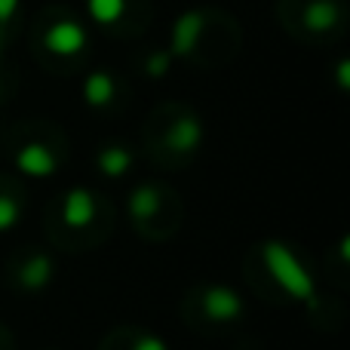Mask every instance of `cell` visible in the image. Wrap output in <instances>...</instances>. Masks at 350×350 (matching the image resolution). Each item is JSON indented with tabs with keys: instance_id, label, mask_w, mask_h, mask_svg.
Masks as SVG:
<instances>
[{
	"instance_id": "cell-7",
	"label": "cell",
	"mask_w": 350,
	"mask_h": 350,
	"mask_svg": "<svg viewBox=\"0 0 350 350\" xmlns=\"http://www.w3.org/2000/svg\"><path fill=\"white\" fill-rule=\"evenodd\" d=\"M200 142H203V126H200V120L193 114H181L170 126V133H166V145H170V151H175V154L197 151Z\"/></svg>"
},
{
	"instance_id": "cell-12",
	"label": "cell",
	"mask_w": 350,
	"mask_h": 350,
	"mask_svg": "<svg viewBox=\"0 0 350 350\" xmlns=\"http://www.w3.org/2000/svg\"><path fill=\"white\" fill-rule=\"evenodd\" d=\"M157 209H160V193L154 191L151 185H142L129 193V212H133V218L145 221V218H151Z\"/></svg>"
},
{
	"instance_id": "cell-4",
	"label": "cell",
	"mask_w": 350,
	"mask_h": 350,
	"mask_svg": "<svg viewBox=\"0 0 350 350\" xmlns=\"http://www.w3.org/2000/svg\"><path fill=\"white\" fill-rule=\"evenodd\" d=\"M16 170L22 175H28V178H49V175L59 170V160H55V154L46 145L31 142V145H25L16 154Z\"/></svg>"
},
{
	"instance_id": "cell-11",
	"label": "cell",
	"mask_w": 350,
	"mask_h": 350,
	"mask_svg": "<svg viewBox=\"0 0 350 350\" xmlns=\"http://www.w3.org/2000/svg\"><path fill=\"white\" fill-rule=\"evenodd\" d=\"M98 172H105L108 178H120V175L129 172V166H133V154L126 151V148H105L102 154H98Z\"/></svg>"
},
{
	"instance_id": "cell-15",
	"label": "cell",
	"mask_w": 350,
	"mask_h": 350,
	"mask_svg": "<svg viewBox=\"0 0 350 350\" xmlns=\"http://www.w3.org/2000/svg\"><path fill=\"white\" fill-rule=\"evenodd\" d=\"M170 65H172V53H154L151 59H148L145 71L151 74V77H163V74L170 71Z\"/></svg>"
},
{
	"instance_id": "cell-17",
	"label": "cell",
	"mask_w": 350,
	"mask_h": 350,
	"mask_svg": "<svg viewBox=\"0 0 350 350\" xmlns=\"http://www.w3.org/2000/svg\"><path fill=\"white\" fill-rule=\"evenodd\" d=\"M16 10H18V0H0V25L12 22Z\"/></svg>"
},
{
	"instance_id": "cell-5",
	"label": "cell",
	"mask_w": 350,
	"mask_h": 350,
	"mask_svg": "<svg viewBox=\"0 0 350 350\" xmlns=\"http://www.w3.org/2000/svg\"><path fill=\"white\" fill-rule=\"evenodd\" d=\"M96 197H92L86 187H71L65 193V203H62V218H65L68 228H86V224L96 221Z\"/></svg>"
},
{
	"instance_id": "cell-14",
	"label": "cell",
	"mask_w": 350,
	"mask_h": 350,
	"mask_svg": "<svg viewBox=\"0 0 350 350\" xmlns=\"http://www.w3.org/2000/svg\"><path fill=\"white\" fill-rule=\"evenodd\" d=\"M18 221H22V206H18L10 193H0V234L12 230Z\"/></svg>"
},
{
	"instance_id": "cell-2",
	"label": "cell",
	"mask_w": 350,
	"mask_h": 350,
	"mask_svg": "<svg viewBox=\"0 0 350 350\" xmlns=\"http://www.w3.org/2000/svg\"><path fill=\"white\" fill-rule=\"evenodd\" d=\"M243 310H246V304H243V298L234 289H228V286H209L206 289L203 314L212 323H234L243 317Z\"/></svg>"
},
{
	"instance_id": "cell-10",
	"label": "cell",
	"mask_w": 350,
	"mask_h": 350,
	"mask_svg": "<svg viewBox=\"0 0 350 350\" xmlns=\"http://www.w3.org/2000/svg\"><path fill=\"white\" fill-rule=\"evenodd\" d=\"M338 22V6L332 0H314L304 10V28L308 31H329Z\"/></svg>"
},
{
	"instance_id": "cell-13",
	"label": "cell",
	"mask_w": 350,
	"mask_h": 350,
	"mask_svg": "<svg viewBox=\"0 0 350 350\" xmlns=\"http://www.w3.org/2000/svg\"><path fill=\"white\" fill-rule=\"evenodd\" d=\"M86 10H90V16L96 18L98 25H111L123 16L126 0H86Z\"/></svg>"
},
{
	"instance_id": "cell-18",
	"label": "cell",
	"mask_w": 350,
	"mask_h": 350,
	"mask_svg": "<svg viewBox=\"0 0 350 350\" xmlns=\"http://www.w3.org/2000/svg\"><path fill=\"white\" fill-rule=\"evenodd\" d=\"M338 86L341 90L350 86V62H338Z\"/></svg>"
},
{
	"instance_id": "cell-9",
	"label": "cell",
	"mask_w": 350,
	"mask_h": 350,
	"mask_svg": "<svg viewBox=\"0 0 350 350\" xmlns=\"http://www.w3.org/2000/svg\"><path fill=\"white\" fill-rule=\"evenodd\" d=\"M114 92H117V86L108 71H92L83 83V98L90 108H105V105H111L114 102Z\"/></svg>"
},
{
	"instance_id": "cell-1",
	"label": "cell",
	"mask_w": 350,
	"mask_h": 350,
	"mask_svg": "<svg viewBox=\"0 0 350 350\" xmlns=\"http://www.w3.org/2000/svg\"><path fill=\"white\" fill-rule=\"evenodd\" d=\"M261 261H265L267 273L273 277V283L286 292L289 298L308 304V308H317V283L310 277V271L298 261V255L292 252L286 243L280 240H267L261 246Z\"/></svg>"
},
{
	"instance_id": "cell-6",
	"label": "cell",
	"mask_w": 350,
	"mask_h": 350,
	"mask_svg": "<svg viewBox=\"0 0 350 350\" xmlns=\"http://www.w3.org/2000/svg\"><path fill=\"white\" fill-rule=\"evenodd\" d=\"M200 34H203V12H197V10L181 12L172 25V43H170L172 53L191 55L193 46H197V40H200Z\"/></svg>"
},
{
	"instance_id": "cell-8",
	"label": "cell",
	"mask_w": 350,
	"mask_h": 350,
	"mask_svg": "<svg viewBox=\"0 0 350 350\" xmlns=\"http://www.w3.org/2000/svg\"><path fill=\"white\" fill-rule=\"evenodd\" d=\"M53 273H55L53 258H49V255H43V252H37V255H31V258L25 261L22 286H25V289H31V292H40V289H46V286H49Z\"/></svg>"
},
{
	"instance_id": "cell-3",
	"label": "cell",
	"mask_w": 350,
	"mask_h": 350,
	"mask_svg": "<svg viewBox=\"0 0 350 350\" xmlns=\"http://www.w3.org/2000/svg\"><path fill=\"white\" fill-rule=\"evenodd\" d=\"M43 46H46L49 53L62 55V59H68V55H77L80 49L86 46L83 25L71 22V18H65V22H55L53 28L43 34Z\"/></svg>"
},
{
	"instance_id": "cell-16",
	"label": "cell",
	"mask_w": 350,
	"mask_h": 350,
	"mask_svg": "<svg viewBox=\"0 0 350 350\" xmlns=\"http://www.w3.org/2000/svg\"><path fill=\"white\" fill-rule=\"evenodd\" d=\"M133 350H170V347H166V341L157 338V335H139Z\"/></svg>"
}]
</instances>
